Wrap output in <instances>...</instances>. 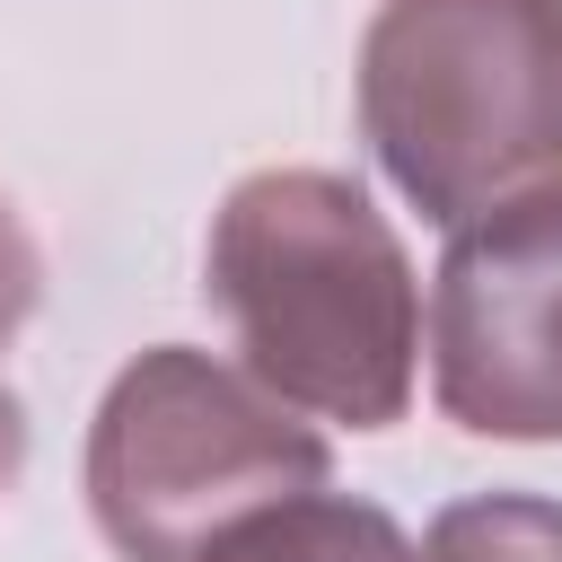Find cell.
I'll return each instance as SVG.
<instances>
[{
  "label": "cell",
  "mask_w": 562,
  "mask_h": 562,
  "mask_svg": "<svg viewBox=\"0 0 562 562\" xmlns=\"http://www.w3.org/2000/svg\"><path fill=\"white\" fill-rule=\"evenodd\" d=\"M422 562H562V501L536 492H483L430 518Z\"/></svg>",
  "instance_id": "cell-6"
},
{
  "label": "cell",
  "mask_w": 562,
  "mask_h": 562,
  "mask_svg": "<svg viewBox=\"0 0 562 562\" xmlns=\"http://www.w3.org/2000/svg\"><path fill=\"white\" fill-rule=\"evenodd\" d=\"M360 132L395 193L465 228L562 176V0H378Z\"/></svg>",
  "instance_id": "cell-2"
},
{
  "label": "cell",
  "mask_w": 562,
  "mask_h": 562,
  "mask_svg": "<svg viewBox=\"0 0 562 562\" xmlns=\"http://www.w3.org/2000/svg\"><path fill=\"white\" fill-rule=\"evenodd\" d=\"M193 562H422V553L404 544V527L378 501H351V492H325L316 483V492H290V501L246 509Z\"/></svg>",
  "instance_id": "cell-5"
},
{
  "label": "cell",
  "mask_w": 562,
  "mask_h": 562,
  "mask_svg": "<svg viewBox=\"0 0 562 562\" xmlns=\"http://www.w3.org/2000/svg\"><path fill=\"white\" fill-rule=\"evenodd\" d=\"M325 465V430H307L263 378L193 342H158L97 404L88 509L123 562H193L246 509L316 492Z\"/></svg>",
  "instance_id": "cell-3"
},
{
  "label": "cell",
  "mask_w": 562,
  "mask_h": 562,
  "mask_svg": "<svg viewBox=\"0 0 562 562\" xmlns=\"http://www.w3.org/2000/svg\"><path fill=\"white\" fill-rule=\"evenodd\" d=\"M35 299H44V255H35L26 220H18V202L0 193V492L26 474V413L9 395V342L26 334Z\"/></svg>",
  "instance_id": "cell-7"
},
{
  "label": "cell",
  "mask_w": 562,
  "mask_h": 562,
  "mask_svg": "<svg viewBox=\"0 0 562 562\" xmlns=\"http://www.w3.org/2000/svg\"><path fill=\"white\" fill-rule=\"evenodd\" d=\"M246 378L281 404L351 430H386L413 404L422 290L378 202L334 167H263L228 184L202 255Z\"/></svg>",
  "instance_id": "cell-1"
},
{
  "label": "cell",
  "mask_w": 562,
  "mask_h": 562,
  "mask_svg": "<svg viewBox=\"0 0 562 562\" xmlns=\"http://www.w3.org/2000/svg\"><path fill=\"white\" fill-rule=\"evenodd\" d=\"M430 386L474 439H562V176L448 228Z\"/></svg>",
  "instance_id": "cell-4"
}]
</instances>
